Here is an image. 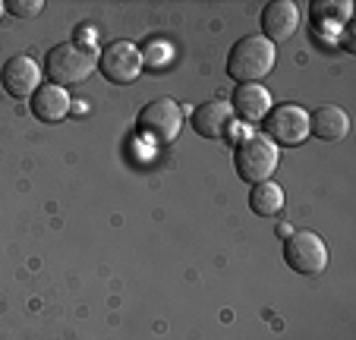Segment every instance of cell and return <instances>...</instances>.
Returning <instances> with one entry per match:
<instances>
[{
  "instance_id": "13",
  "label": "cell",
  "mask_w": 356,
  "mask_h": 340,
  "mask_svg": "<svg viewBox=\"0 0 356 340\" xmlns=\"http://www.w3.org/2000/svg\"><path fill=\"white\" fill-rule=\"evenodd\" d=\"M350 133V117L343 107L337 104H322L309 113V136L322 142H341Z\"/></svg>"
},
{
  "instance_id": "6",
  "label": "cell",
  "mask_w": 356,
  "mask_h": 340,
  "mask_svg": "<svg viewBox=\"0 0 356 340\" xmlns=\"http://www.w3.org/2000/svg\"><path fill=\"white\" fill-rule=\"evenodd\" d=\"M328 246L318 234L312 230H293L284 240V261L293 268L296 274H322L328 268Z\"/></svg>"
},
{
  "instance_id": "3",
  "label": "cell",
  "mask_w": 356,
  "mask_h": 340,
  "mask_svg": "<svg viewBox=\"0 0 356 340\" xmlns=\"http://www.w3.org/2000/svg\"><path fill=\"white\" fill-rule=\"evenodd\" d=\"M277 164H281V148H277L268 136L249 133L243 142H236L234 167H236V177H240L243 183H249V186L271 180Z\"/></svg>"
},
{
  "instance_id": "2",
  "label": "cell",
  "mask_w": 356,
  "mask_h": 340,
  "mask_svg": "<svg viewBox=\"0 0 356 340\" xmlns=\"http://www.w3.org/2000/svg\"><path fill=\"white\" fill-rule=\"evenodd\" d=\"M98 67V51L92 47H82L76 41H63V44H54L44 57V73L51 79V86H79Z\"/></svg>"
},
{
  "instance_id": "10",
  "label": "cell",
  "mask_w": 356,
  "mask_h": 340,
  "mask_svg": "<svg viewBox=\"0 0 356 340\" xmlns=\"http://www.w3.org/2000/svg\"><path fill=\"white\" fill-rule=\"evenodd\" d=\"M300 29V7L293 0H271L262 10V38L277 44L296 35Z\"/></svg>"
},
{
  "instance_id": "11",
  "label": "cell",
  "mask_w": 356,
  "mask_h": 340,
  "mask_svg": "<svg viewBox=\"0 0 356 340\" xmlns=\"http://www.w3.org/2000/svg\"><path fill=\"white\" fill-rule=\"evenodd\" d=\"M29 107H32V117H38L41 123H60L73 111V98L60 86H38V92L29 98Z\"/></svg>"
},
{
  "instance_id": "5",
  "label": "cell",
  "mask_w": 356,
  "mask_h": 340,
  "mask_svg": "<svg viewBox=\"0 0 356 340\" xmlns=\"http://www.w3.org/2000/svg\"><path fill=\"white\" fill-rule=\"evenodd\" d=\"M98 70L101 76L114 86H129V82L139 79L142 73V51L133 41H108L104 47H98Z\"/></svg>"
},
{
  "instance_id": "1",
  "label": "cell",
  "mask_w": 356,
  "mask_h": 340,
  "mask_svg": "<svg viewBox=\"0 0 356 340\" xmlns=\"http://www.w3.org/2000/svg\"><path fill=\"white\" fill-rule=\"evenodd\" d=\"M277 47L271 41H265L262 35H243L240 41H234L227 54V76L236 86L246 82H259L262 76H268L275 70Z\"/></svg>"
},
{
  "instance_id": "12",
  "label": "cell",
  "mask_w": 356,
  "mask_h": 340,
  "mask_svg": "<svg viewBox=\"0 0 356 340\" xmlns=\"http://www.w3.org/2000/svg\"><path fill=\"white\" fill-rule=\"evenodd\" d=\"M230 123H234V111L221 98L205 101V104H199L193 111V129L199 136H205V139H224Z\"/></svg>"
},
{
  "instance_id": "16",
  "label": "cell",
  "mask_w": 356,
  "mask_h": 340,
  "mask_svg": "<svg viewBox=\"0 0 356 340\" xmlns=\"http://www.w3.org/2000/svg\"><path fill=\"white\" fill-rule=\"evenodd\" d=\"M170 63V47L168 44H161V41H152V44L142 51V70L145 67H152V70H164Z\"/></svg>"
},
{
  "instance_id": "4",
  "label": "cell",
  "mask_w": 356,
  "mask_h": 340,
  "mask_svg": "<svg viewBox=\"0 0 356 340\" xmlns=\"http://www.w3.org/2000/svg\"><path fill=\"white\" fill-rule=\"evenodd\" d=\"M183 129V107L174 98H155L148 101L136 117V133L139 139L152 142V145H168V142L180 139Z\"/></svg>"
},
{
  "instance_id": "17",
  "label": "cell",
  "mask_w": 356,
  "mask_h": 340,
  "mask_svg": "<svg viewBox=\"0 0 356 340\" xmlns=\"http://www.w3.org/2000/svg\"><path fill=\"white\" fill-rule=\"evenodd\" d=\"M3 7H7V13L19 16V19H29V16H38L41 13V10H44V3H41V0H7Z\"/></svg>"
},
{
  "instance_id": "7",
  "label": "cell",
  "mask_w": 356,
  "mask_h": 340,
  "mask_svg": "<svg viewBox=\"0 0 356 340\" xmlns=\"http://www.w3.org/2000/svg\"><path fill=\"white\" fill-rule=\"evenodd\" d=\"M265 133L277 148L287 145H302V142L309 139V113L302 111L300 104H277L265 113Z\"/></svg>"
},
{
  "instance_id": "14",
  "label": "cell",
  "mask_w": 356,
  "mask_h": 340,
  "mask_svg": "<svg viewBox=\"0 0 356 340\" xmlns=\"http://www.w3.org/2000/svg\"><path fill=\"white\" fill-rule=\"evenodd\" d=\"M353 16V3L350 0H312L309 7V22L318 35H337Z\"/></svg>"
},
{
  "instance_id": "19",
  "label": "cell",
  "mask_w": 356,
  "mask_h": 340,
  "mask_svg": "<svg viewBox=\"0 0 356 340\" xmlns=\"http://www.w3.org/2000/svg\"><path fill=\"white\" fill-rule=\"evenodd\" d=\"M3 10H7V7H3V3H0V16H3Z\"/></svg>"
},
{
  "instance_id": "15",
  "label": "cell",
  "mask_w": 356,
  "mask_h": 340,
  "mask_svg": "<svg viewBox=\"0 0 356 340\" xmlns=\"http://www.w3.org/2000/svg\"><path fill=\"white\" fill-rule=\"evenodd\" d=\"M249 208L256 214H262V218H275V214H281L284 208V189L281 183H256V186L249 189Z\"/></svg>"
},
{
  "instance_id": "9",
  "label": "cell",
  "mask_w": 356,
  "mask_h": 340,
  "mask_svg": "<svg viewBox=\"0 0 356 340\" xmlns=\"http://www.w3.org/2000/svg\"><path fill=\"white\" fill-rule=\"evenodd\" d=\"M230 111H234V117L243 123V127H252V123L265 120V113L271 111V92L265 86H259V82H246V86H236L234 92H230Z\"/></svg>"
},
{
  "instance_id": "18",
  "label": "cell",
  "mask_w": 356,
  "mask_h": 340,
  "mask_svg": "<svg viewBox=\"0 0 356 340\" xmlns=\"http://www.w3.org/2000/svg\"><path fill=\"white\" fill-rule=\"evenodd\" d=\"M275 234L281 236V240H287V236L293 234V227H290V224H277V230H275Z\"/></svg>"
},
{
  "instance_id": "8",
  "label": "cell",
  "mask_w": 356,
  "mask_h": 340,
  "mask_svg": "<svg viewBox=\"0 0 356 340\" xmlns=\"http://www.w3.org/2000/svg\"><path fill=\"white\" fill-rule=\"evenodd\" d=\"M0 86H3L7 95H13V98H32L41 86V67L29 54H16L0 70Z\"/></svg>"
}]
</instances>
